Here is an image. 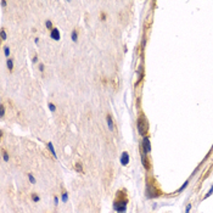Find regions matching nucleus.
I'll use <instances>...</instances> for the list:
<instances>
[{"label":"nucleus","mask_w":213,"mask_h":213,"mask_svg":"<svg viewBox=\"0 0 213 213\" xmlns=\"http://www.w3.org/2000/svg\"><path fill=\"white\" fill-rule=\"evenodd\" d=\"M162 195L161 189L158 186L157 180L151 175L146 177V184H145V196L147 199H156Z\"/></svg>","instance_id":"obj_1"},{"label":"nucleus","mask_w":213,"mask_h":213,"mask_svg":"<svg viewBox=\"0 0 213 213\" xmlns=\"http://www.w3.org/2000/svg\"><path fill=\"white\" fill-rule=\"evenodd\" d=\"M128 206V196L126 189H121L116 194V197L113 201V208L117 213H126Z\"/></svg>","instance_id":"obj_2"},{"label":"nucleus","mask_w":213,"mask_h":213,"mask_svg":"<svg viewBox=\"0 0 213 213\" xmlns=\"http://www.w3.org/2000/svg\"><path fill=\"white\" fill-rule=\"evenodd\" d=\"M137 127H138V132L141 137H146L147 132H149V123H147V120L145 116H139L138 121H137Z\"/></svg>","instance_id":"obj_3"},{"label":"nucleus","mask_w":213,"mask_h":213,"mask_svg":"<svg viewBox=\"0 0 213 213\" xmlns=\"http://www.w3.org/2000/svg\"><path fill=\"white\" fill-rule=\"evenodd\" d=\"M141 152L145 153V155H149L151 152V143H150V138L147 135L144 137L143 141H141Z\"/></svg>","instance_id":"obj_4"},{"label":"nucleus","mask_w":213,"mask_h":213,"mask_svg":"<svg viewBox=\"0 0 213 213\" xmlns=\"http://www.w3.org/2000/svg\"><path fill=\"white\" fill-rule=\"evenodd\" d=\"M128 163H129V153L127 151H124V152H122V155H121V164L122 166H127Z\"/></svg>","instance_id":"obj_5"},{"label":"nucleus","mask_w":213,"mask_h":213,"mask_svg":"<svg viewBox=\"0 0 213 213\" xmlns=\"http://www.w3.org/2000/svg\"><path fill=\"white\" fill-rule=\"evenodd\" d=\"M50 37L54 40H60V31L57 28H52L50 32Z\"/></svg>","instance_id":"obj_6"},{"label":"nucleus","mask_w":213,"mask_h":213,"mask_svg":"<svg viewBox=\"0 0 213 213\" xmlns=\"http://www.w3.org/2000/svg\"><path fill=\"white\" fill-rule=\"evenodd\" d=\"M106 122H107V127H109L110 131H113L115 124H113V120H112L111 115H107V116H106Z\"/></svg>","instance_id":"obj_7"},{"label":"nucleus","mask_w":213,"mask_h":213,"mask_svg":"<svg viewBox=\"0 0 213 213\" xmlns=\"http://www.w3.org/2000/svg\"><path fill=\"white\" fill-rule=\"evenodd\" d=\"M48 149L50 150L51 155L54 156V158H57V155H56V152H55V149H54V145H52V143H48Z\"/></svg>","instance_id":"obj_8"},{"label":"nucleus","mask_w":213,"mask_h":213,"mask_svg":"<svg viewBox=\"0 0 213 213\" xmlns=\"http://www.w3.org/2000/svg\"><path fill=\"white\" fill-rule=\"evenodd\" d=\"M74 168H76V170L78 173H83V164L80 163V162H77L76 164H74Z\"/></svg>","instance_id":"obj_9"},{"label":"nucleus","mask_w":213,"mask_h":213,"mask_svg":"<svg viewBox=\"0 0 213 213\" xmlns=\"http://www.w3.org/2000/svg\"><path fill=\"white\" fill-rule=\"evenodd\" d=\"M6 65H8L9 71H12L14 69V61H12V58H8V60H6Z\"/></svg>","instance_id":"obj_10"},{"label":"nucleus","mask_w":213,"mask_h":213,"mask_svg":"<svg viewBox=\"0 0 213 213\" xmlns=\"http://www.w3.org/2000/svg\"><path fill=\"white\" fill-rule=\"evenodd\" d=\"M71 38H72L73 41H77V39H78V33H77L76 29H73L72 33H71Z\"/></svg>","instance_id":"obj_11"},{"label":"nucleus","mask_w":213,"mask_h":213,"mask_svg":"<svg viewBox=\"0 0 213 213\" xmlns=\"http://www.w3.org/2000/svg\"><path fill=\"white\" fill-rule=\"evenodd\" d=\"M3 158H4V161L5 162H9V159H10V157H9V153L5 151L4 149H3Z\"/></svg>","instance_id":"obj_12"},{"label":"nucleus","mask_w":213,"mask_h":213,"mask_svg":"<svg viewBox=\"0 0 213 213\" xmlns=\"http://www.w3.org/2000/svg\"><path fill=\"white\" fill-rule=\"evenodd\" d=\"M4 54H5V56H6L8 58H10L9 56H10V48L9 46H4Z\"/></svg>","instance_id":"obj_13"},{"label":"nucleus","mask_w":213,"mask_h":213,"mask_svg":"<svg viewBox=\"0 0 213 213\" xmlns=\"http://www.w3.org/2000/svg\"><path fill=\"white\" fill-rule=\"evenodd\" d=\"M28 179H29V181H31V184H35V183H37V180H35L33 174H31V173L28 174Z\"/></svg>","instance_id":"obj_14"},{"label":"nucleus","mask_w":213,"mask_h":213,"mask_svg":"<svg viewBox=\"0 0 213 213\" xmlns=\"http://www.w3.org/2000/svg\"><path fill=\"white\" fill-rule=\"evenodd\" d=\"M48 106H49V110H50L51 112H55V111H56V106H55L54 104H52V102H49V104H48Z\"/></svg>","instance_id":"obj_15"},{"label":"nucleus","mask_w":213,"mask_h":213,"mask_svg":"<svg viewBox=\"0 0 213 213\" xmlns=\"http://www.w3.org/2000/svg\"><path fill=\"white\" fill-rule=\"evenodd\" d=\"M39 200H40V197L38 196L37 194H32V201H33V202H38Z\"/></svg>","instance_id":"obj_16"},{"label":"nucleus","mask_w":213,"mask_h":213,"mask_svg":"<svg viewBox=\"0 0 213 213\" xmlns=\"http://www.w3.org/2000/svg\"><path fill=\"white\" fill-rule=\"evenodd\" d=\"M188 184H189V180H186V181L184 183V184H183V185L180 186V189H179V190H178V192H181V191H183V190H184V189H185V188L188 186Z\"/></svg>","instance_id":"obj_17"},{"label":"nucleus","mask_w":213,"mask_h":213,"mask_svg":"<svg viewBox=\"0 0 213 213\" xmlns=\"http://www.w3.org/2000/svg\"><path fill=\"white\" fill-rule=\"evenodd\" d=\"M67 200H68V195H67L66 191H65V192H62V201L63 202H67Z\"/></svg>","instance_id":"obj_18"},{"label":"nucleus","mask_w":213,"mask_h":213,"mask_svg":"<svg viewBox=\"0 0 213 213\" xmlns=\"http://www.w3.org/2000/svg\"><path fill=\"white\" fill-rule=\"evenodd\" d=\"M45 26H46V27H48L49 29H52V28H54V27H52V23H51V21H49V20H48V21H46V22H45Z\"/></svg>","instance_id":"obj_19"},{"label":"nucleus","mask_w":213,"mask_h":213,"mask_svg":"<svg viewBox=\"0 0 213 213\" xmlns=\"http://www.w3.org/2000/svg\"><path fill=\"white\" fill-rule=\"evenodd\" d=\"M1 39H3V40L6 39V32H5L4 28H1Z\"/></svg>","instance_id":"obj_20"},{"label":"nucleus","mask_w":213,"mask_h":213,"mask_svg":"<svg viewBox=\"0 0 213 213\" xmlns=\"http://www.w3.org/2000/svg\"><path fill=\"white\" fill-rule=\"evenodd\" d=\"M212 192H213V185H212V188L210 189V191H208V192H207V194H206V196H205L203 199H207V197H210V196H211V195H212Z\"/></svg>","instance_id":"obj_21"},{"label":"nucleus","mask_w":213,"mask_h":213,"mask_svg":"<svg viewBox=\"0 0 213 213\" xmlns=\"http://www.w3.org/2000/svg\"><path fill=\"white\" fill-rule=\"evenodd\" d=\"M0 111H1V117H4L5 116V106L4 105L0 106Z\"/></svg>","instance_id":"obj_22"},{"label":"nucleus","mask_w":213,"mask_h":213,"mask_svg":"<svg viewBox=\"0 0 213 213\" xmlns=\"http://www.w3.org/2000/svg\"><path fill=\"white\" fill-rule=\"evenodd\" d=\"M191 203H189L188 206H186V210H185V213H190V210H191Z\"/></svg>","instance_id":"obj_23"},{"label":"nucleus","mask_w":213,"mask_h":213,"mask_svg":"<svg viewBox=\"0 0 213 213\" xmlns=\"http://www.w3.org/2000/svg\"><path fill=\"white\" fill-rule=\"evenodd\" d=\"M44 69H45V66L43 63H40L39 65V71H40V72H44Z\"/></svg>","instance_id":"obj_24"},{"label":"nucleus","mask_w":213,"mask_h":213,"mask_svg":"<svg viewBox=\"0 0 213 213\" xmlns=\"http://www.w3.org/2000/svg\"><path fill=\"white\" fill-rule=\"evenodd\" d=\"M54 202H55V205H56V206L58 205V197H57V196H55V197H54Z\"/></svg>","instance_id":"obj_25"},{"label":"nucleus","mask_w":213,"mask_h":213,"mask_svg":"<svg viewBox=\"0 0 213 213\" xmlns=\"http://www.w3.org/2000/svg\"><path fill=\"white\" fill-rule=\"evenodd\" d=\"M1 5H3V6H6V1H4V0H3V1H1Z\"/></svg>","instance_id":"obj_26"},{"label":"nucleus","mask_w":213,"mask_h":213,"mask_svg":"<svg viewBox=\"0 0 213 213\" xmlns=\"http://www.w3.org/2000/svg\"><path fill=\"white\" fill-rule=\"evenodd\" d=\"M34 41H35V44H39V39H38V38H35Z\"/></svg>","instance_id":"obj_27"},{"label":"nucleus","mask_w":213,"mask_h":213,"mask_svg":"<svg viewBox=\"0 0 213 213\" xmlns=\"http://www.w3.org/2000/svg\"><path fill=\"white\" fill-rule=\"evenodd\" d=\"M37 57H38V56H34V58H33V62H34V63L37 62Z\"/></svg>","instance_id":"obj_28"},{"label":"nucleus","mask_w":213,"mask_h":213,"mask_svg":"<svg viewBox=\"0 0 213 213\" xmlns=\"http://www.w3.org/2000/svg\"><path fill=\"white\" fill-rule=\"evenodd\" d=\"M101 17H102V19H101V20H104V21L106 20V19H105V14H101Z\"/></svg>","instance_id":"obj_29"}]
</instances>
